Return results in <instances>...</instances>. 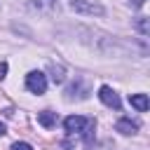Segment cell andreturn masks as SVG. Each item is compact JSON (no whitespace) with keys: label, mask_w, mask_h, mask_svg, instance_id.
<instances>
[{"label":"cell","mask_w":150,"mask_h":150,"mask_svg":"<svg viewBox=\"0 0 150 150\" xmlns=\"http://www.w3.org/2000/svg\"><path fill=\"white\" fill-rule=\"evenodd\" d=\"M2 134H5V124L0 122V136H2Z\"/></svg>","instance_id":"11"},{"label":"cell","mask_w":150,"mask_h":150,"mask_svg":"<svg viewBox=\"0 0 150 150\" xmlns=\"http://www.w3.org/2000/svg\"><path fill=\"white\" fill-rule=\"evenodd\" d=\"M70 7H73L75 12H87V14H103V9H101L98 5H89V2H84V0H70Z\"/></svg>","instance_id":"4"},{"label":"cell","mask_w":150,"mask_h":150,"mask_svg":"<svg viewBox=\"0 0 150 150\" xmlns=\"http://www.w3.org/2000/svg\"><path fill=\"white\" fill-rule=\"evenodd\" d=\"M143 2H145V0H134V2H131V5H134V7H141V5H143Z\"/></svg>","instance_id":"10"},{"label":"cell","mask_w":150,"mask_h":150,"mask_svg":"<svg viewBox=\"0 0 150 150\" xmlns=\"http://www.w3.org/2000/svg\"><path fill=\"white\" fill-rule=\"evenodd\" d=\"M12 150H33V145H30V143L19 141V143H14V145H12Z\"/></svg>","instance_id":"8"},{"label":"cell","mask_w":150,"mask_h":150,"mask_svg":"<svg viewBox=\"0 0 150 150\" xmlns=\"http://www.w3.org/2000/svg\"><path fill=\"white\" fill-rule=\"evenodd\" d=\"M91 120H87V117H80V115H70V117H66L63 120V127H66V131L68 134H80V131H84L87 129V124H89Z\"/></svg>","instance_id":"2"},{"label":"cell","mask_w":150,"mask_h":150,"mask_svg":"<svg viewBox=\"0 0 150 150\" xmlns=\"http://www.w3.org/2000/svg\"><path fill=\"white\" fill-rule=\"evenodd\" d=\"M115 129H117L120 134H136V131H138V124L131 122L129 117H124V120H120V122L115 124Z\"/></svg>","instance_id":"6"},{"label":"cell","mask_w":150,"mask_h":150,"mask_svg":"<svg viewBox=\"0 0 150 150\" xmlns=\"http://www.w3.org/2000/svg\"><path fill=\"white\" fill-rule=\"evenodd\" d=\"M5 73H7V63H0V77H5Z\"/></svg>","instance_id":"9"},{"label":"cell","mask_w":150,"mask_h":150,"mask_svg":"<svg viewBox=\"0 0 150 150\" xmlns=\"http://www.w3.org/2000/svg\"><path fill=\"white\" fill-rule=\"evenodd\" d=\"M98 98H101L108 108H115V110H120V105H122L120 96H117L115 89H110V87H101V89H98Z\"/></svg>","instance_id":"3"},{"label":"cell","mask_w":150,"mask_h":150,"mask_svg":"<svg viewBox=\"0 0 150 150\" xmlns=\"http://www.w3.org/2000/svg\"><path fill=\"white\" fill-rule=\"evenodd\" d=\"M26 87H28V91H33V94H45V89H47V77H45V73H38V70L28 73V75H26Z\"/></svg>","instance_id":"1"},{"label":"cell","mask_w":150,"mask_h":150,"mask_svg":"<svg viewBox=\"0 0 150 150\" xmlns=\"http://www.w3.org/2000/svg\"><path fill=\"white\" fill-rule=\"evenodd\" d=\"M38 122L42 124V127H54L56 124V112H52V110H42V112H38Z\"/></svg>","instance_id":"7"},{"label":"cell","mask_w":150,"mask_h":150,"mask_svg":"<svg viewBox=\"0 0 150 150\" xmlns=\"http://www.w3.org/2000/svg\"><path fill=\"white\" fill-rule=\"evenodd\" d=\"M129 103H131L138 112H145V110H148V105H150L145 94H131V96H129Z\"/></svg>","instance_id":"5"}]
</instances>
